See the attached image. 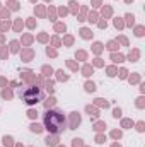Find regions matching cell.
Listing matches in <instances>:
<instances>
[{
    "label": "cell",
    "mask_w": 145,
    "mask_h": 147,
    "mask_svg": "<svg viewBox=\"0 0 145 147\" xmlns=\"http://www.w3.org/2000/svg\"><path fill=\"white\" fill-rule=\"evenodd\" d=\"M43 96H44V92H43L39 87H36V86H31V87H28L24 92H21L22 101L28 103V105H36V103H39V101L43 99Z\"/></svg>",
    "instance_id": "7a4b0ae2"
},
{
    "label": "cell",
    "mask_w": 145,
    "mask_h": 147,
    "mask_svg": "<svg viewBox=\"0 0 145 147\" xmlns=\"http://www.w3.org/2000/svg\"><path fill=\"white\" fill-rule=\"evenodd\" d=\"M44 128L53 135L62 134L65 130V116H63V113L58 110H50L44 115Z\"/></svg>",
    "instance_id": "6da1fadb"
}]
</instances>
